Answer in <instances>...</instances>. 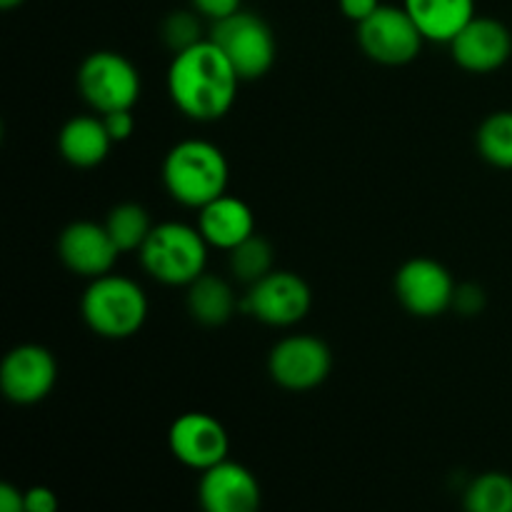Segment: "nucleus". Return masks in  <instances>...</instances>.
<instances>
[{
    "label": "nucleus",
    "mask_w": 512,
    "mask_h": 512,
    "mask_svg": "<svg viewBox=\"0 0 512 512\" xmlns=\"http://www.w3.org/2000/svg\"><path fill=\"white\" fill-rule=\"evenodd\" d=\"M240 83V75L210 38L175 53L168 68L170 100L198 123H213L228 115Z\"/></svg>",
    "instance_id": "f257e3e1"
},
{
    "label": "nucleus",
    "mask_w": 512,
    "mask_h": 512,
    "mask_svg": "<svg viewBox=\"0 0 512 512\" xmlns=\"http://www.w3.org/2000/svg\"><path fill=\"white\" fill-rule=\"evenodd\" d=\"M230 180L228 158L208 140H183L163 160V183L175 203L200 210L225 195Z\"/></svg>",
    "instance_id": "f03ea898"
},
{
    "label": "nucleus",
    "mask_w": 512,
    "mask_h": 512,
    "mask_svg": "<svg viewBox=\"0 0 512 512\" xmlns=\"http://www.w3.org/2000/svg\"><path fill=\"white\" fill-rule=\"evenodd\" d=\"M80 315L100 338L125 340L148 320V298L135 280L108 273L90 280L80 300Z\"/></svg>",
    "instance_id": "7ed1b4c3"
},
{
    "label": "nucleus",
    "mask_w": 512,
    "mask_h": 512,
    "mask_svg": "<svg viewBox=\"0 0 512 512\" xmlns=\"http://www.w3.org/2000/svg\"><path fill=\"white\" fill-rule=\"evenodd\" d=\"M208 248L210 245L205 243L198 228H190L185 223H160L153 225L138 253L150 278L163 285L188 288L195 278L205 273Z\"/></svg>",
    "instance_id": "20e7f679"
},
{
    "label": "nucleus",
    "mask_w": 512,
    "mask_h": 512,
    "mask_svg": "<svg viewBox=\"0 0 512 512\" xmlns=\"http://www.w3.org/2000/svg\"><path fill=\"white\" fill-rule=\"evenodd\" d=\"M210 40L223 50L240 80L263 78L273 68L275 55H278V43L270 25L248 10H238L213 23Z\"/></svg>",
    "instance_id": "39448f33"
},
{
    "label": "nucleus",
    "mask_w": 512,
    "mask_h": 512,
    "mask_svg": "<svg viewBox=\"0 0 512 512\" xmlns=\"http://www.w3.org/2000/svg\"><path fill=\"white\" fill-rule=\"evenodd\" d=\"M140 73L123 53L98 50L78 68V90L98 115L115 110H133L140 98Z\"/></svg>",
    "instance_id": "423d86ee"
},
{
    "label": "nucleus",
    "mask_w": 512,
    "mask_h": 512,
    "mask_svg": "<svg viewBox=\"0 0 512 512\" xmlns=\"http://www.w3.org/2000/svg\"><path fill=\"white\" fill-rule=\"evenodd\" d=\"M423 33L398 5H380L368 20L358 25V45L370 60L380 65H408L423 50Z\"/></svg>",
    "instance_id": "0eeeda50"
},
{
    "label": "nucleus",
    "mask_w": 512,
    "mask_h": 512,
    "mask_svg": "<svg viewBox=\"0 0 512 512\" xmlns=\"http://www.w3.org/2000/svg\"><path fill=\"white\" fill-rule=\"evenodd\" d=\"M333 353L315 335H290L275 343L268 358V373L275 385L290 393H305L328 380Z\"/></svg>",
    "instance_id": "6e6552de"
},
{
    "label": "nucleus",
    "mask_w": 512,
    "mask_h": 512,
    "mask_svg": "<svg viewBox=\"0 0 512 512\" xmlns=\"http://www.w3.org/2000/svg\"><path fill=\"white\" fill-rule=\"evenodd\" d=\"M313 305V293L308 283L298 273L290 270H273L250 285L243 298V310L255 320L273 328H288L300 323Z\"/></svg>",
    "instance_id": "1a4fd4ad"
},
{
    "label": "nucleus",
    "mask_w": 512,
    "mask_h": 512,
    "mask_svg": "<svg viewBox=\"0 0 512 512\" xmlns=\"http://www.w3.org/2000/svg\"><path fill=\"white\" fill-rule=\"evenodd\" d=\"M455 290L458 285L450 270L433 258H413L395 273V295L400 305L418 318H435L453 308Z\"/></svg>",
    "instance_id": "9d476101"
},
{
    "label": "nucleus",
    "mask_w": 512,
    "mask_h": 512,
    "mask_svg": "<svg viewBox=\"0 0 512 512\" xmlns=\"http://www.w3.org/2000/svg\"><path fill=\"white\" fill-rule=\"evenodd\" d=\"M58 380V363L43 345H18L0 365V388L15 405H35L50 395Z\"/></svg>",
    "instance_id": "9b49d317"
},
{
    "label": "nucleus",
    "mask_w": 512,
    "mask_h": 512,
    "mask_svg": "<svg viewBox=\"0 0 512 512\" xmlns=\"http://www.w3.org/2000/svg\"><path fill=\"white\" fill-rule=\"evenodd\" d=\"M170 453L185 468L205 473L228 460L230 438L225 425L208 413H183L168 430Z\"/></svg>",
    "instance_id": "f8f14e48"
},
{
    "label": "nucleus",
    "mask_w": 512,
    "mask_h": 512,
    "mask_svg": "<svg viewBox=\"0 0 512 512\" xmlns=\"http://www.w3.org/2000/svg\"><path fill=\"white\" fill-rule=\"evenodd\" d=\"M448 45L455 63L468 73L478 75L503 68L512 55L508 25L488 15H475Z\"/></svg>",
    "instance_id": "ddd939ff"
},
{
    "label": "nucleus",
    "mask_w": 512,
    "mask_h": 512,
    "mask_svg": "<svg viewBox=\"0 0 512 512\" xmlns=\"http://www.w3.org/2000/svg\"><path fill=\"white\" fill-rule=\"evenodd\" d=\"M198 500L203 512H260L263 490L245 465L223 460L200 475Z\"/></svg>",
    "instance_id": "4468645a"
},
{
    "label": "nucleus",
    "mask_w": 512,
    "mask_h": 512,
    "mask_svg": "<svg viewBox=\"0 0 512 512\" xmlns=\"http://www.w3.org/2000/svg\"><path fill=\"white\" fill-rule=\"evenodd\" d=\"M58 255L68 270L83 278H100L113 270L120 250L110 238L105 223L93 220H75L60 233Z\"/></svg>",
    "instance_id": "2eb2a0df"
},
{
    "label": "nucleus",
    "mask_w": 512,
    "mask_h": 512,
    "mask_svg": "<svg viewBox=\"0 0 512 512\" xmlns=\"http://www.w3.org/2000/svg\"><path fill=\"white\" fill-rule=\"evenodd\" d=\"M198 230L205 243L230 253L243 240L255 235V215L245 200L225 193L200 208Z\"/></svg>",
    "instance_id": "dca6fc26"
},
{
    "label": "nucleus",
    "mask_w": 512,
    "mask_h": 512,
    "mask_svg": "<svg viewBox=\"0 0 512 512\" xmlns=\"http://www.w3.org/2000/svg\"><path fill=\"white\" fill-rule=\"evenodd\" d=\"M113 148L108 128L103 123V115H75L60 128L58 150L65 163L75 168H95L108 158Z\"/></svg>",
    "instance_id": "f3484780"
},
{
    "label": "nucleus",
    "mask_w": 512,
    "mask_h": 512,
    "mask_svg": "<svg viewBox=\"0 0 512 512\" xmlns=\"http://www.w3.org/2000/svg\"><path fill=\"white\" fill-rule=\"evenodd\" d=\"M425 40L450 43L475 18V0H403Z\"/></svg>",
    "instance_id": "a211bd4d"
},
{
    "label": "nucleus",
    "mask_w": 512,
    "mask_h": 512,
    "mask_svg": "<svg viewBox=\"0 0 512 512\" xmlns=\"http://www.w3.org/2000/svg\"><path fill=\"white\" fill-rule=\"evenodd\" d=\"M235 308H238V300H235L233 288L220 275L203 273L188 285V313L193 315L195 323L205 328L225 325L235 315Z\"/></svg>",
    "instance_id": "6ab92c4d"
},
{
    "label": "nucleus",
    "mask_w": 512,
    "mask_h": 512,
    "mask_svg": "<svg viewBox=\"0 0 512 512\" xmlns=\"http://www.w3.org/2000/svg\"><path fill=\"white\" fill-rule=\"evenodd\" d=\"M105 228H108L110 238L118 245L120 253H130V250H140L148 240L153 223L143 205L138 203H120L105 218Z\"/></svg>",
    "instance_id": "aec40b11"
},
{
    "label": "nucleus",
    "mask_w": 512,
    "mask_h": 512,
    "mask_svg": "<svg viewBox=\"0 0 512 512\" xmlns=\"http://www.w3.org/2000/svg\"><path fill=\"white\" fill-rule=\"evenodd\" d=\"M228 263L230 273H233L240 283H245L250 288V285H255L258 280H263L265 275H270L275 270V250L263 235L255 233L250 235L248 240H243L238 248L230 250Z\"/></svg>",
    "instance_id": "412c9836"
},
{
    "label": "nucleus",
    "mask_w": 512,
    "mask_h": 512,
    "mask_svg": "<svg viewBox=\"0 0 512 512\" xmlns=\"http://www.w3.org/2000/svg\"><path fill=\"white\" fill-rule=\"evenodd\" d=\"M465 512H512V475L483 473L468 485L463 498Z\"/></svg>",
    "instance_id": "4be33fe9"
},
{
    "label": "nucleus",
    "mask_w": 512,
    "mask_h": 512,
    "mask_svg": "<svg viewBox=\"0 0 512 512\" xmlns=\"http://www.w3.org/2000/svg\"><path fill=\"white\" fill-rule=\"evenodd\" d=\"M478 153L490 165L512 170V110L488 115L478 128Z\"/></svg>",
    "instance_id": "5701e85b"
},
{
    "label": "nucleus",
    "mask_w": 512,
    "mask_h": 512,
    "mask_svg": "<svg viewBox=\"0 0 512 512\" xmlns=\"http://www.w3.org/2000/svg\"><path fill=\"white\" fill-rule=\"evenodd\" d=\"M200 13L195 10H175L160 25V33H163L165 45H168L173 53L180 50H188L193 45H198L203 38V25H200Z\"/></svg>",
    "instance_id": "b1692460"
},
{
    "label": "nucleus",
    "mask_w": 512,
    "mask_h": 512,
    "mask_svg": "<svg viewBox=\"0 0 512 512\" xmlns=\"http://www.w3.org/2000/svg\"><path fill=\"white\" fill-rule=\"evenodd\" d=\"M103 123L108 128L113 143H123L135 133V118L133 110H115V113H105Z\"/></svg>",
    "instance_id": "393cba45"
},
{
    "label": "nucleus",
    "mask_w": 512,
    "mask_h": 512,
    "mask_svg": "<svg viewBox=\"0 0 512 512\" xmlns=\"http://www.w3.org/2000/svg\"><path fill=\"white\" fill-rule=\"evenodd\" d=\"M190 3H193L195 13H200L203 18H208V20H213V23H218V20H223V18H228V15L243 10L240 8V3H243V0H190Z\"/></svg>",
    "instance_id": "a878e982"
},
{
    "label": "nucleus",
    "mask_w": 512,
    "mask_h": 512,
    "mask_svg": "<svg viewBox=\"0 0 512 512\" xmlns=\"http://www.w3.org/2000/svg\"><path fill=\"white\" fill-rule=\"evenodd\" d=\"M60 500L45 485H35V488L25 490V512H58Z\"/></svg>",
    "instance_id": "bb28decb"
},
{
    "label": "nucleus",
    "mask_w": 512,
    "mask_h": 512,
    "mask_svg": "<svg viewBox=\"0 0 512 512\" xmlns=\"http://www.w3.org/2000/svg\"><path fill=\"white\" fill-rule=\"evenodd\" d=\"M453 305H455V308H458L463 315H475V313H480V310H483V305H485L483 290H480L478 285H473V283L460 285V288L455 290Z\"/></svg>",
    "instance_id": "cd10ccee"
},
{
    "label": "nucleus",
    "mask_w": 512,
    "mask_h": 512,
    "mask_svg": "<svg viewBox=\"0 0 512 512\" xmlns=\"http://www.w3.org/2000/svg\"><path fill=\"white\" fill-rule=\"evenodd\" d=\"M338 5L340 10H343L345 18L353 20L355 25H360L363 20H368L383 3H380V0H338Z\"/></svg>",
    "instance_id": "c85d7f7f"
},
{
    "label": "nucleus",
    "mask_w": 512,
    "mask_h": 512,
    "mask_svg": "<svg viewBox=\"0 0 512 512\" xmlns=\"http://www.w3.org/2000/svg\"><path fill=\"white\" fill-rule=\"evenodd\" d=\"M0 512H25V490L15 485H0Z\"/></svg>",
    "instance_id": "c756f323"
},
{
    "label": "nucleus",
    "mask_w": 512,
    "mask_h": 512,
    "mask_svg": "<svg viewBox=\"0 0 512 512\" xmlns=\"http://www.w3.org/2000/svg\"><path fill=\"white\" fill-rule=\"evenodd\" d=\"M25 0H0V8L3 10H13V8H18V5H23Z\"/></svg>",
    "instance_id": "7c9ffc66"
}]
</instances>
